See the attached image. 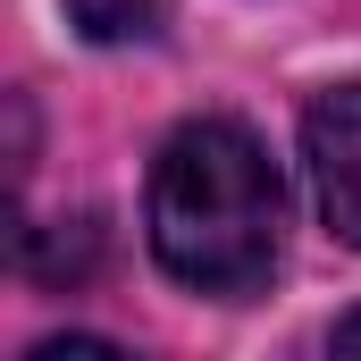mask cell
<instances>
[{
  "label": "cell",
  "mask_w": 361,
  "mask_h": 361,
  "mask_svg": "<svg viewBox=\"0 0 361 361\" xmlns=\"http://www.w3.org/2000/svg\"><path fill=\"white\" fill-rule=\"evenodd\" d=\"M302 169L319 193V219L361 252V85H328L302 109Z\"/></svg>",
  "instance_id": "obj_2"
},
{
  "label": "cell",
  "mask_w": 361,
  "mask_h": 361,
  "mask_svg": "<svg viewBox=\"0 0 361 361\" xmlns=\"http://www.w3.org/2000/svg\"><path fill=\"white\" fill-rule=\"evenodd\" d=\"M68 17L92 42H152L160 34V0H68Z\"/></svg>",
  "instance_id": "obj_3"
},
{
  "label": "cell",
  "mask_w": 361,
  "mask_h": 361,
  "mask_svg": "<svg viewBox=\"0 0 361 361\" xmlns=\"http://www.w3.org/2000/svg\"><path fill=\"white\" fill-rule=\"evenodd\" d=\"M143 227L177 286L219 294V302L261 294L286 244V177L269 143L244 118H185L152 160Z\"/></svg>",
  "instance_id": "obj_1"
},
{
  "label": "cell",
  "mask_w": 361,
  "mask_h": 361,
  "mask_svg": "<svg viewBox=\"0 0 361 361\" xmlns=\"http://www.w3.org/2000/svg\"><path fill=\"white\" fill-rule=\"evenodd\" d=\"M328 345H345V353H361V311H353V319H336V336H328Z\"/></svg>",
  "instance_id": "obj_4"
}]
</instances>
